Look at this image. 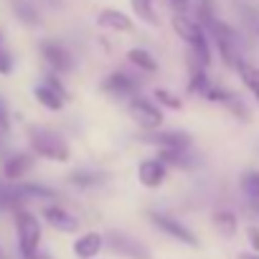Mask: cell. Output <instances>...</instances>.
<instances>
[{
  "mask_svg": "<svg viewBox=\"0 0 259 259\" xmlns=\"http://www.w3.org/2000/svg\"><path fill=\"white\" fill-rule=\"evenodd\" d=\"M28 145H31V153L36 158H44V160H51V163H69V158H71L69 143L56 133V130L44 127V124L28 127Z\"/></svg>",
  "mask_w": 259,
  "mask_h": 259,
  "instance_id": "1",
  "label": "cell"
},
{
  "mask_svg": "<svg viewBox=\"0 0 259 259\" xmlns=\"http://www.w3.org/2000/svg\"><path fill=\"white\" fill-rule=\"evenodd\" d=\"M206 33L211 38V46L216 49L219 59L224 61L226 69H236L239 61H241V51H239V38H236V31L221 21V18H213L208 26H206Z\"/></svg>",
  "mask_w": 259,
  "mask_h": 259,
  "instance_id": "2",
  "label": "cell"
},
{
  "mask_svg": "<svg viewBox=\"0 0 259 259\" xmlns=\"http://www.w3.org/2000/svg\"><path fill=\"white\" fill-rule=\"evenodd\" d=\"M127 114H130V119H133V122L143 130V133H153V130H160L163 122H165L163 107H160L155 99L143 97L140 92L127 99Z\"/></svg>",
  "mask_w": 259,
  "mask_h": 259,
  "instance_id": "3",
  "label": "cell"
},
{
  "mask_svg": "<svg viewBox=\"0 0 259 259\" xmlns=\"http://www.w3.org/2000/svg\"><path fill=\"white\" fill-rule=\"evenodd\" d=\"M16 231H18V249H21V256L28 259V256L41 246V239H44V229H41L38 216L21 206V208L16 211Z\"/></svg>",
  "mask_w": 259,
  "mask_h": 259,
  "instance_id": "4",
  "label": "cell"
},
{
  "mask_svg": "<svg viewBox=\"0 0 259 259\" xmlns=\"http://www.w3.org/2000/svg\"><path fill=\"white\" fill-rule=\"evenodd\" d=\"M148 219H150V224H153L155 229H160L165 236H170V239H176V241H181V244H186V246H193V249L198 246V236H196L183 221H178L176 216L150 208V211H148Z\"/></svg>",
  "mask_w": 259,
  "mask_h": 259,
  "instance_id": "5",
  "label": "cell"
},
{
  "mask_svg": "<svg viewBox=\"0 0 259 259\" xmlns=\"http://www.w3.org/2000/svg\"><path fill=\"white\" fill-rule=\"evenodd\" d=\"M38 51H41V59L49 64V69L56 71L59 76L74 71V56H71V51H69L61 41H56V38H44V41L38 44Z\"/></svg>",
  "mask_w": 259,
  "mask_h": 259,
  "instance_id": "6",
  "label": "cell"
},
{
  "mask_svg": "<svg viewBox=\"0 0 259 259\" xmlns=\"http://www.w3.org/2000/svg\"><path fill=\"white\" fill-rule=\"evenodd\" d=\"M102 92L114 97V99H130L133 94L140 92V79H135L133 74H127V71H109L104 79H102Z\"/></svg>",
  "mask_w": 259,
  "mask_h": 259,
  "instance_id": "7",
  "label": "cell"
},
{
  "mask_svg": "<svg viewBox=\"0 0 259 259\" xmlns=\"http://www.w3.org/2000/svg\"><path fill=\"white\" fill-rule=\"evenodd\" d=\"M104 246H109V251H114L124 259H153L145 244H140L138 239L127 236L122 231H109L104 236Z\"/></svg>",
  "mask_w": 259,
  "mask_h": 259,
  "instance_id": "8",
  "label": "cell"
},
{
  "mask_svg": "<svg viewBox=\"0 0 259 259\" xmlns=\"http://www.w3.org/2000/svg\"><path fill=\"white\" fill-rule=\"evenodd\" d=\"M145 145L153 148H193V135L186 133V130H153V133H145L143 138Z\"/></svg>",
  "mask_w": 259,
  "mask_h": 259,
  "instance_id": "9",
  "label": "cell"
},
{
  "mask_svg": "<svg viewBox=\"0 0 259 259\" xmlns=\"http://www.w3.org/2000/svg\"><path fill=\"white\" fill-rule=\"evenodd\" d=\"M168 165L160 160V158H145V160H140V165H138V181H140V186L143 188H150V191H155V188H160L165 181H168Z\"/></svg>",
  "mask_w": 259,
  "mask_h": 259,
  "instance_id": "10",
  "label": "cell"
},
{
  "mask_svg": "<svg viewBox=\"0 0 259 259\" xmlns=\"http://www.w3.org/2000/svg\"><path fill=\"white\" fill-rule=\"evenodd\" d=\"M41 216H44V221H46L51 229H56V231H61V234H76L79 226H81V221H79L71 211H66L64 206H59V203L44 206Z\"/></svg>",
  "mask_w": 259,
  "mask_h": 259,
  "instance_id": "11",
  "label": "cell"
},
{
  "mask_svg": "<svg viewBox=\"0 0 259 259\" xmlns=\"http://www.w3.org/2000/svg\"><path fill=\"white\" fill-rule=\"evenodd\" d=\"M97 26L104 31H112V33H133L135 31V21L119 8H102L97 13Z\"/></svg>",
  "mask_w": 259,
  "mask_h": 259,
  "instance_id": "12",
  "label": "cell"
},
{
  "mask_svg": "<svg viewBox=\"0 0 259 259\" xmlns=\"http://www.w3.org/2000/svg\"><path fill=\"white\" fill-rule=\"evenodd\" d=\"M33 153H11L6 160H3V178L8 181V183H18V181H23L28 173H31V168H33Z\"/></svg>",
  "mask_w": 259,
  "mask_h": 259,
  "instance_id": "13",
  "label": "cell"
},
{
  "mask_svg": "<svg viewBox=\"0 0 259 259\" xmlns=\"http://www.w3.org/2000/svg\"><path fill=\"white\" fill-rule=\"evenodd\" d=\"M102 249H104V236L99 231H84L71 244V251L76 259H94V256H99Z\"/></svg>",
  "mask_w": 259,
  "mask_h": 259,
  "instance_id": "14",
  "label": "cell"
},
{
  "mask_svg": "<svg viewBox=\"0 0 259 259\" xmlns=\"http://www.w3.org/2000/svg\"><path fill=\"white\" fill-rule=\"evenodd\" d=\"M168 168H181V170H193L198 165V158L191 153V148H158V155Z\"/></svg>",
  "mask_w": 259,
  "mask_h": 259,
  "instance_id": "15",
  "label": "cell"
},
{
  "mask_svg": "<svg viewBox=\"0 0 259 259\" xmlns=\"http://www.w3.org/2000/svg\"><path fill=\"white\" fill-rule=\"evenodd\" d=\"M11 11H13L16 21L21 26L31 28V31L41 28V23H44V16H41V11H38V6L33 3V0H11Z\"/></svg>",
  "mask_w": 259,
  "mask_h": 259,
  "instance_id": "16",
  "label": "cell"
},
{
  "mask_svg": "<svg viewBox=\"0 0 259 259\" xmlns=\"http://www.w3.org/2000/svg\"><path fill=\"white\" fill-rule=\"evenodd\" d=\"M13 188L18 191V196H21L23 201H56V198H59V193H56L51 186L36 183V181H18Z\"/></svg>",
  "mask_w": 259,
  "mask_h": 259,
  "instance_id": "17",
  "label": "cell"
},
{
  "mask_svg": "<svg viewBox=\"0 0 259 259\" xmlns=\"http://www.w3.org/2000/svg\"><path fill=\"white\" fill-rule=\"evenodd\" d=\"M188 81H186V89L188 94H196V97H203V92L211 87V76H208V69L198 66L191 56H188Z\"/></svg>",
  "mask_w": 259,
  "mask_h": 259,
  "instance_id": "18",
  "label": "cell"
},
{
  "mask_svg": "<svg viewBox=\"0 0 259 259\" xmlns=\"http://www.w3.org/2000/svg\"><path fill=\"white\" fill-rule=\"evenodd\" d=\"M127 61L133 64L140 74H158V69H160L158 59H155L148 49H143V46L130 49V51H127Z\"/></svg>",
  "mask_w": 259,
  "mask_h": 259,
  "instance_id": "19",
  "label": "cell"
},
{
  "mask_svg": "<svg viewBox=\"0 0 259 259\" xmlns=\"http://www.w3.org/2000/svg\"><path fill=\"white\" fill-rule=\"evenodd\" d=\"M33 99L44 107V109H49V112H61L64 107H66V99L59 94V92H54L49 84H36L33 87Z\"/></svg>",
  "mask_w": 259,
  "mask_h": 259,
  "instance_id": "20",
  "label": "cell"
},
{
  "mask_svg": "<svg viewBox=\"0 0 259 259\" xmlns=\"http://www.w3.org/2000/svg\"><path fill=\"white\" fill-rule=\"evenodd\" d=\"M234 71L239 74L241 84L246 87V92H249V94L254 97V102L259 104V66L251 64V61H246V59H241L239 66H236Z\"/></svg>",
  "mask_w": 259,
  "mask_h": 259,
  "instance_id": "21",
  "label": "cell"
},
{
  "mask_svg": "<svg viewBox=\"0 0 259 259\" xmlns=\"http://www.w3.org/2000/svg\"><path fill=\"white\" fill-rule=\"evenodd\" d=\"M130 8H133V16L150 26V28H158L160 26V18H158V11H155V0H130Z\"/></svg>",
  "mask_w": 259,
  "mask_h": 259,
  "instance_id": "22",
  "label": "cell"
},
{
  "mask_svg": "<svg viewBox=\"0 0 259 259\" xmlns=\"http://www.w3.org/2000/svg\"><path fill=\"white\" fill-rule=\"evenodd\" d=\"M69 183L74 188H79V191H92V188L104 183V176L97 173V170H89V168H79V170H74L69 176Z\"/></svg>",
  "mask_w": 259,
  "mask_h": 259,
  "instance_id": "23",
  "label": "cell"
},
{
  "mask_svg": "<svg viewBox=\"0 0 259 259\" xmlns=\"http://www.w3.org/2000/svg\"><path fill=\"white\" fill-rule=\"evenodd\" d=\"M213 226H216V231H219V234H224V236H234V234H236V229H239V219H236V213H234V211L221 208V211H216V213H213Z\"/></svg>",
  "mask_w": 259,
  "mask_h": 259,
  "instance_id": "24",
  "label": "cell"
},
{
  "mask_svg": "<svg viewBox=\"0 0 259 259\" xmlns=\"http://www.w3.org/2000/svg\"><path fill=\"white\" fill-rule=\"evenodd\" d=\"M153 99H155L163 109H170V112H181V109L186 107V102H183L176 92H170V89H165V87H155V89H153Z\"/></svg>",
  "mask_w": 259,
  "mask_h": 259,
  "instance_id": "25",
  "label": "cell"
},
{
  "mask_svg": "<svg viewBox=\"0 0 259 259\" xmlns=\"http://www.w3.org/2000/svg\"><path fill=\"white\" fill-rule=\"evenodd\" d=\"M191 8H193V18H196L203 28H206L213 18H219V16H216V0H193Z\"/></svg>",
  "mask_w": 259,
  "mask_h": 259,
  "instance_id": "26",
  "label": "cell"
},
{
  "mask_svg": "<svg viewBox=\"0 0 259 259\" xmlns=\"http://www.w3.org/2000/svg\"><path fill=\"white\" fill-rule=\"evenodd\" d=\"M224 107L231 112V117H236L239 122H251V109H249V104L239 97V94H229L226 97V102H224Z\"/></svg>",
  "mask_w": 259,
  "mask_h": 259,
  "instance_id": "27",
  "label": "cell"
},
{
  "mask_svg": "<svg viewBox=\"0 0 259 259\" xmlns=\"http://www.w3.org/2000/svg\"><path fill=\"white\" fill-rule=\"evenodd\" d=\"M239 186H241V193L249 201H259V168L256 170H246L239 178Z\"/></svg>",
  "mask_w": 259,
  "mask_h": 259,
  "instance_id": "28",
  "label": "cell"
},
{
  "mask_svg": "<svg viewBox=\"0 0 259 259\" xmlns=\"http://www.w3.org/2000/svg\"><path fill=\"white\" fill-rule=\"evenodd\" d=\"M229 94H231V92H229L226 87H219V84H213V81H211V87L203 92V99H206L208 104H224Z\"/></svg>",
  "mask_w": 259,
  "mask_h": 259,
  "instance_id": "29",
  "label": "cell"
},
{
  "mask_svg": "<svg viewBox=\"0 0 259 259\" xmlns=\"http://www.w3.org/2000/svg\"><path fill=\"white\" fill-rule=\"evenodd\" d=\"M11 130H13L11 107H8V99L0 94V133H3V135H11Z\"/></svg>",
  "mask_w": 259,
  "mask_h": 259,
  "instance_id": "30",
  "label": "cell"
},
{
  "mask_svg": "<svg viewBox=\"0 0 259 259\" xmlns=\"http://www.w3.org/2000/svg\"><path fill=\"white\" fill-rule=\"evenodd\" d=\"M16 69V59L8 46H0V76H11Z\"/></svg>",
  "mask_w": 259,
  "mask_h": 259,
  "instance_id": "31",
  "label": "cell"
},
{
  "mask_svg": "<svg viewBox=\"0 0 259 259\" xmlns=\"http://www.w3.org/2000/svg\"><path fill=\"white\" fill-rule=\"evenodd\" d=\"M44 84H49V87H51L54 92H59V94H61V97L66 99V102L71 99V94H69V89L64 87V81L59 79V74H56V71H51V74H46V76H44Z\"/></svg>",
  "mask_w": 259,
  "mask_h": 259,
  "instance_id": "32",
  "label": "cell"
},
{
  "mask_svg": "<svg viewBox=\"0 0 259 259\" xmlns=\"http://www.w3.org/2000/svg\"><path fill=\"white\" fill-rule=\"evenodd\" d=\"M165 6H168L173 13H188L191 6H193V0H165Z\"/></svg>",
  "mask_w": 259,
  "mask_h": 259,
  "instance_id": "33",
  "label": "cell"
},
{
  "mask_svg": "<svg viewBox=\"0 0 259 259\" xmlns=\"http://www.w3.org/2000/svg\"><path fill=\"white\" fill-rule=\"evenodd\" d=\"M246 239L251 244V251H259V226H246Z\"/></svg>",
  "mask_w": 259,
  "mask_h": 259,
  "instance_id": "34",
  "label": "cell"
},
{
  "mask_svg": "<svg viewBox=\"0 0 259 259\" xmlns=\"http://www.w3.org/2000/svg\"><path fill=\"white\" fill-rule=\"evenodd\" d=\"M28 259H51V254H49V251H41V246H38V249H36V251H33Z\"/></svg>",
  "mask_w": 259,
  "mask_h": 259,
  "instance_id": "35",
  "label": "cell"
},
{
  "mask_svg": "<svg viewBox=\"0 0 259 259\" xmlns=\"http://www.w3.org/2000/svg\"><path fill=\"white\" fill-rule=\"evenodd\" d=\"M251 211H254V213L259 216V201H251Z\"/></svg>",
  "mask_w": 259,
  "mask_h": 259,
  "instance_id": "36",
  "label": "cell"
},
{
  "mask_svg": "<svg viewBox=\"0 0 259 259\" xmlns=\"http://www.w3.org/2000/svg\"><path fill=\"white\" fill-rule=\"evenodd\" d=\"M239 259H259V254H241Z\"/></svg>",
  "mask_w": 259,
  "mask_h": 259,
  "instance_id": "37",
  "label": "cell"
},
{
  "mask_svg": "<svg viewBox=\"0 0 259 259\" xmlns=\"http://www.w3.org/2000/svg\"><path fill=\"white\" fill-rule=\"evenodd\" d=\"M3 138H8V135H3V133H0V153H3V145H6V143H3Z\"/></svg>",
  "mask_w": 259,
  "mask_h": 259,
  "instance_id": "38",
  "label": "cell"
},
{
  "mask_svg": "<svg viewBox=\"0 0 259 259\" xmlns=\"http://www.w3.org/2000/svg\"><path fill=\"white\" fill-rule=\"evenodd\" d=\"M0 46H6V36H3V28H0Z\"/></svg>",
  "mask_w": 259,
  "mask_h": 259,
  "instance_id": "39",
  "label": "cell"
}]
</instances>
